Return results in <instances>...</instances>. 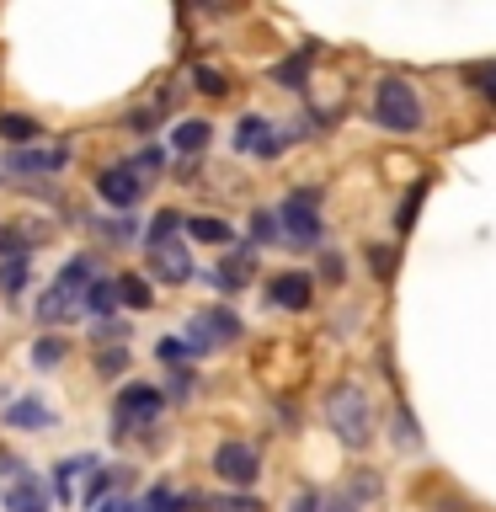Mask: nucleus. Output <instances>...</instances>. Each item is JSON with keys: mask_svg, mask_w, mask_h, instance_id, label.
Here are the masks:
<instances>
[{"mask_svg": "<svg viewBox=\"0 0 496 512\" xmlns=\"http://www.w3.org/2000/svg\"><path fill=\"white\" fill-rule=\"evenodd\" d=\"M326 422L336 427V438H342L347 448H363L368 438H374V411H368V395L358 390V384H336V390L326 395Z\"/></svg>", "mask_w": 496, "mask_h": 512, "instance_id": "1", "label": "nucleus"}, {"mask_svg": "<svg viewBox=\"0 0 496 512\" xmlns=\"http://www.w3.org/2000/svg\"><path fill=\"white\" fill-rule=\"evenodd\" d=\"M374 123L390 134H416L422 128V96H416L400 75H384L374 86Z\"/></svg>", "mask_w": 496, "mask_h": 512, "instance_id": "2", "label": "nucleus"}, {"mask_svg": "<svg viewBox=\"0 0 496 512\" xmlns=\"http://www.w3.org/2000/svg\"><path fill=\"white\" fill-rule=\"evenodd\" d=\"M320 192H310V187H299V192H288V203L278 208V230H288L299 240V246H310V240L320 235Z\"/></svg>", "mask_w": 496, "mask_h": 512, "instance_id": "3", "label": "nucleus"}, {"mask_svg": "<svg viewBox=\"0 0 496 512\" xmlns=\"http://www.w3.org/2000/svg\"><path fill=\"white\" fill-rule=\"evenodd\" d=\"M160 406H166V395L155 390V384H123L118 390V432H134V427H144V422H155L160 416Z\"/></svg>", "mask_w": 496, "mask_h": 512, "instance_id": "4", "label": "nucleus"}, {"mask_svg": "<svg viewBox=\"0 0 496 512\" xmlns=\"http://www.w3.org/2000/svg\"><path fill=\"white\" fill-rule=\"evenodd\" d=\"M214 470H219V480H230V486H251L256 480V448L251 443H219Z\"/></svg>", "mask_w": 496, "mask_h": 512, "instance_id": "5", "label": "nucleus"}, {"mask_svg": "<svg viewBox=\"0 0 496 512\" xmlns=\"http://www.w3.org/2000/svg\"><path fill=\"white\" fill-rule=\"evenodd\" d=\"M96 192H102L112 208H134L139 203V176L128 166H107V171H96Z\"/></svg>", "mask_w": 496, "mask_h": 512, "instance_id": "6", "label": "nucleus"}, {"mask_svg": "<svg viewBox=\"0 0 496 512\" xmlns=\"http://www.w3.org/2000/svg\"><path fill=\"white\" fill-rule=\"evenodd\" d=\"M267 299H272V304H283V310H304V304L315 299L310 272H278V278L267 283Z\"/></svg>", "mask_w": 496, "mask_h": 512, "instance_id": "7", "label": "nucleus"}, {"mask_svg": "<svg viewBox=\"0 0 496 512\" xmlns=\"http://www.w3.org/2000/svg\"><path fill=\"white\" fill-rule=\"evenodd\" d=\"M64 160H70V150L54 144V150H11L6 166L22 171V176H48V171H64Z\"/></svg>", "mask_w": 496, "mask_h": 512, "instance_id": "8", "label": "nucleus"}, {"mask_svg": "<svg viewBox=\"0 0 496 512\" xmlns=\"http://www.w3.org/2000/svg\"><path fill=\"white\" fill-rule=\"evenodd\" d=\"M235 144H240V150H256V155H278V150H283V139L272 134V128H267L262 118H256V112H246V118H240Z\"/></svg>", "mask_w": 496, "mask_h": 512, "instance_id": "9", "label": "nucleus"}, {"mask_svg": "<svg viewBox=\"0 0 496 512\" xmlns=\"http://www.w3.org/2000/svg\"><path fill=\"white\" fill-rule=\"evenodd\" d=\"M6 422H11L16 432H43V427H54V411H48L38 395H22V400H11Z\"/></svg>", "mask_w": 496, "mask_h": 512, "instance_id": "10", "label": "nucleus"}, {"mask_svg": "<svg viewBox=\"0 0 496 512\" xmlns=\"http://www.w3.org/2000/svg\"><path fill=\"white\" fill-rule=\"evenodd\" d=\"M150 267H155V278H166V283H187L192 278L187 251H176V246H155L150 251Z\"/></svg>", "mask_w": 496, "mask_h": 512, "instance_id": "11", "label": "nucleus"}, {"mask_svg": "<svg viewBox=\"0 0 496 512\" xmlns=\"http://www.w3.org/2000/svg\"><path fill=\"white\" fill-rule=\"evenodd\" d=\"M112 288H118V304H128V310H150L155 304V288H150V278H139V272L112 278Z\"/></svg>", "mask_w": 496, "mask_h": 512, "instance_id": "12", "label": "nucleus"}, {"mask_svg": "<svg viewBox=\"0 0 496 512\" xmlns=\"http://www.w3.org/2000/svg\"><path fill=\"white\" fill-rule=\"evenodd\" d=\"M171 144H176L182 155H198L203 144H208V123H203V118H182V123L171 128Z\"/></svg>", "mask_w": 496, "mask_h": 512, "instance_id": "13", "label": "nucleus"}, {"mask_svg": "<svg viewBox=\"0 0 496 512\" xmlns=\"http://www.w3.org/2000/svg\"><path fill=\"white\" fill-rule=\"evenodd\" d=\"M6 507L11 512H43V486L32 475H16V486H11V496H6Z\"/></svg>", "mask_w": 496, "mask_h": 512, "instance_id": "14", "label": "nucleus"}, {"mask_svg": "<svg viewBox=\"0 0 496 512\" xmlns=\"http://www.w3.org/2000/svg\"><path fill=\"white\" fill-rule=\"evenodd\" d=\"M251 272H256V256H251V251H235V256H224L219 283H224V288H246V283H251Z\"/></svg>", "mask_w": 496, "mask_h": 512, "instance_id": "15", "label": "nucleus"}, {"mask_svg": "<svg viewBox=\"0 0 496 512\" xmlns=\"http://www.w3.org/2000/svg\"><path fill=\"white\" fill-rule=\"evenodd\" d=\"M75 310H80V299L59 294V288H48V294H43V304H38V320H43V326H54V320H70Z\"/></svg>", "mask_w": 496, "mask_h": 512, "instance_id": "16", "label": "nucleus"}, {"mask_svg": "<svg viewBox=\"0 0 496 512\" xmlns=\"http://www.w3.org/2000/svg\"><path fill=\"white\" fill-rule=\"evenodd\" d=\"M187 507H203V496H176L166 486H155L150 496H144V512H187Z\"/></svg>", "mask_w": 496, "mask_h": 512, "instance_id": "17", "label": "nucleus"}, {"mask_svg": "<svg viewBox=\"0 0 496 512\" xmlns=\"http://www.w3.org/2000/svg\"><path fill=\"white\" fill-rule=\"evenodd\" d=\"M0 139H11V144L38 139V118H27V112H0Z\"/></svg>", "mask_w": 496, "mask_h": 512, "instance_id": "18", "label": "nucleus"}, {"mask_svg": "<svg viewBox=\"0 0 496 512\" xmlns=\"http://www.w3.org/2000/svg\"><path fill=\"white\" fill-rule=\"evenodd\" d=\"M80 310H91V315H112V310H118V288H112L107 278H96V283L86 288V299H80Z\"/></svg>", "mask_w": 496, "mask_h": 512, "instance_id": "19", "label": "nucleus"}, {"mask_svg": "<svg viewBox=\"0 0 496 512\" xmlns=\"http://www.w3.org/2000/svg\"><path fill=\"white\" fill-rule=\"evenodd\" d=\"M187 235L203 240V246H224V240H230V224L224 219H187Z\"/></svg>", "mask_w": 496, "mask_h": 512, "instance_id": "20", "label": "nucleus"}, {"mask_svg": "<svg viewBox=\"0 0 496 512\" xmlns=\"http://www.w3.org/2000/svg\"><path fill=\"white\" fill-rule=\"evenodd\" d=\"M22 283H27V256H6V267H0V288H6V294H22Z\"/></svg>", "mask_w": 496, "mask_h": 512, "instance_id": "21", "label": "nucleus"}, {"mask_svg": "<svg viewBox=\"0 0 496 512\" xmlns=\"http://www.w3.org/2000/svg\"><path fill=\"white\" fill-rule=\"evenodd\" d=\"M80 470H91V459H64L59 470H54V486H59V496H64V502L75 496L70 486H75V475H80Z\"/></svg>", "mask_w": 496, "mask_h": 512, "instance_id": "22", "label": "nucleus"}, {"mask_svg": "<svg viewBox=\"0 0 496 512\" xmlns=\"http://www.w3.org/2000/svg\"><path fill=\"white\" fill-rule=\"evenodd\" d=\"M192 80H198V91H203V96H224V91H230V80H224L214 64H198V70H192Z\"/></svg>", "mask_w": 496, "mask_h": 512, "instance_id": "23", "label": "nucleus"}, {"mask_svg": "<svg viewBox=\"0 0 496 512\" xmlns=\"http://www.w3.org/2000/svg\"><path fill=\"white\" fill-rule=\"evenodd\" d=\"M176 230H182V214H171V208H166V214H155V224H150V251L166 246Z\"/></svg>", "mask_w": 496, "mask_h": 512, "instance_id": "24", "label": "nucleus"}, {"mask_svg": "<svg viewBox=\"0 0 496 512\" xmlns=\"http://www.w3.org/2000/svg\"><path fill=\"white\" fill-rule=\"evenodd\" d=\"M64 352H70V347H64L59 336H43V342L32 347V363H38V368H54V363H64Z\"/></svg>", "mask_w": 496, "mask_h": 512, "instance_id": "25", "label": "nucleus"}, {"mask_svg": "<svg viewBox=\"0 0 496 512\" xmlns=\"http://www.w3.org/2000/svg\"><path fill=\"white\" fill-rule=\"evenodd\" d=\"M214 512H262V502H251V496H219V502H203Z\"/></svg>", "mask_w": 496, "mask_h": 512, "instance_id": "26", "label": "nucleus"}, {"mask_svg": "<svg viewBox=\"0 0 496 512\" xmlns=\"http://www.w3.org/2000/svg\"><path fill=\"white\" fill-rule=\"evenodd\" d=\"M278 80H283V86H304V54L299 59H283L278 64Z\"/></svg>", "mask_w": 496, "mask_h": 512, "instance_id": "27", "label": "nucleus"}, {"mask_svg": "<svg viewBox=\"0 0 496 512\" xmlns=\"http://www.w3.org/2000/svg\"><path fill=\"white\" fill-rule=\"evenodd\" d=\"M160 166V150H139L134 160H128V171H134V176H144V171H155Z\"/></svg>", "mask_w": 496, "mask_h": 512, "instance_id": "28", "label": "nucleus"}, {"mask_svg": "<svg viewBox=\"0 0 496 512\" xmlns=\"http://www.w3.org/2000/svg\"><path fill=\"white\" fill-rule=\"evenodd\" d=\"M123 363H128V352H123V347H112V352H102V358H96V368H102V374H118Z\"/></svg>", "mask_w": 496, "mask_h": 512, "instance_id": "29", "label": "nucleus"}, {"mask_svg": "<svg viewBox=\"0 0 496 512\" xmlns=\"http://www.w3.org/2000/svg\"><path fill=\"white\" fill-rule=\"evenodd\" d=\"M251 235H256V240H272V235H278V219H272V214H256V219H251Z\"/></svg>", "mask_w": 496, "mask_h": 512, "instance_id": "30", "label": "nucleus"}, {"mask_svg": "<svg viewBox=\"0 0 496 512\" xmlns=\"http://www.w3.org/2000/svg\"><path fill=\"white\" fill-rule=\"evenodd\" d=\"M182 336H160V358H166V363H176V358H182Z\"/></svg>", "mask_w": 496, "mask_h": 512, "instance_id": "31", "label": "nucleus"}, {"mask_svg": "<svg viewBox=\"0 0 496 512\" xmlns=\"http://www.w3.org/2000/svg\"><path fill=\"white\" fill-rule=\"evenodd\" d=\"M416 203H422V187H411V198H406V208H400V214H395V219H400V230H406V224L416 219Z\"/></svg>", "mask_w": 496, "mask_h": 512, "instance_id": "32", "label": "nucleus"}, {"mask_svg": "<svg viewBox=\"0 0 496 512\" xmlns=\"http://www.w3.org/2000/svg\"><path fill=\"white\" fill-rule=\"evenodd\" d=\"M288 512H320V496H315V491H304V496H299V502L288 507Z\"/></svg>", "mask_w": 496, "mask_h": 512, "instance_id": "33", "label": "nucleus"}, {"mask_svg": "<svg viewBox=\"0 0 496 512\" xmlns=\"http://www.w3.org/2000/svg\"><path fill=\"white\" fill-rule=\"evenodd\" d=\"M390 256H395V251H374V272H384V278H390V267H395Z\"/></svg>", "mask_w": 496, "mask_h": 512, "instance_id": "34", "label": "nucleus"}, {"mask_svg": "<svg viewBox=\"0 0 496 512\" xmlns=\"http://www.w3.org/2000/svg\"><path fill=\"white\" fill-rule=\"evenodd\" d=\"M320 512H352V502H342V496H336V502H320Z\"/></svg>", "mask_w": 496, "mask_h": 512, "instance_id": "35", "label": "nucleus"}, {"mask_svg": "<svg viewBox=\"0 0 496 512\" xmlns=\"http://www.w3.org/2000/svg\"><path fill=\"white\" fill-rule=\"evenodd\" d=\"M102 512H118V502H102Z\"/></svg>", "mask_w": 496, "mask_h": 512, "instance_id": "36", "label": "nucleus"}, {"mask_svg": "<svg viewBox=\"0 0 496 512\" xmlns=\"http://www.w3.org/2000/svg\"><path fill=\"white\" fill-rule=\"evenodd\" d=\"M118 512H139V507H118Z\"/></svg>", "mask_w": 496, "mask_h": 512, "instance_id": "37", "label": "nucleus"}]
</instances>
